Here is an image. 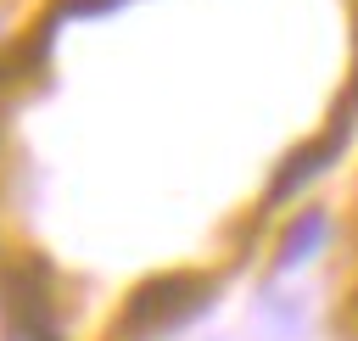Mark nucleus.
<instances>
[{"label":"nucleus","mask_w":358,"mask_h":341,"mask_svg":"<svg viewBox=\"0 0 358 341\" xmlns=\"http://www.w3.org/2000/svg\"><path fill=\"white\" fill-rule=\"evenodd\" d=\"M0 307H6V335L11 341H56L50 324V268L45 263H17L0 280Z\"/></svg>","instance_id":"obj_1"},{"label":"nucleus","mask_w":358,"mask_h":341,"mask_svg":"<svg viewBox=\"0 0 358 341\" xmlns=\"http://www.w3.org/2000/svg\"><path fill=\"white\" fill-rule=\"evenodd\" d=\"M201 302H207V280L162 274V280H151V285H140V291L129 296V324H134V330H162V324H173V319L201 313Z\"/></svg>","instance_id":"obj_2"},{"label":"nucleus","mask_w":358,"mask_h":341,"mask_svg":"<svg viewBox=\"0 0 358 341\" xmlns=\"http://www.w3.org/2000/svg\"><path fill=\"white\" fill-rule=\"evenodd\" d=\"M319 235H324V218H319V212H302V218L291 224V235L280 240V263H285V268H291V263H302V252H308V246H319Z\"/></svg>","instance_id":"obj_3"},{"label":"nucleus","mask_w":358,"mask_h":341,"mask_svg":"<svg viewBox=\"0 0 358 341\" xmlns=\"http://www.w3.org/2000/svg\"><path fill=\"white\" fill-rule=\"evenodd\" d=\"M112 6H123V0H56V17H101Z\"/></svg>","instance_id":"obj_4"}]
</instances>
